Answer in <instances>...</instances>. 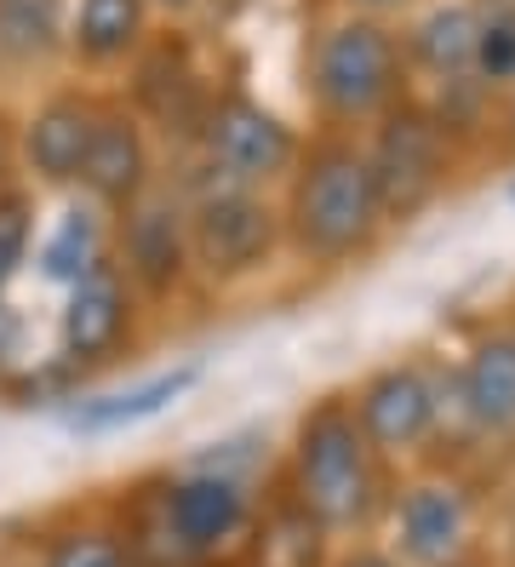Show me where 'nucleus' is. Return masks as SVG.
Segmentation results:
<instances>
[{"label":"nucleus","mask_w":515,"mask_h":567,"mask_svg":"<svg viewBox=\"0 0 515 567\" xmlns=\"http://www.w3.org/2000/svg\"><path fill=\"white\" fill-rule=\"evenodd\" d=\"M264 498V476L229 453L137 482L115 516L137 567H235Z\"/></svg>","instance_id":"obj_1"},{"label":"nucleus","mask_w":515,"mask_h":567,"mask_svg":"<svg viewBox=\"0 0 515 567\" xmlns=\"http://www.w3.org/2000/svg\"><path fill=\"white\" fill-rule=\"evenodd\" d=\"M275 207H281L287 258L309 276L356 270L390 241V218L378 207L367 150L350 132H309L298 166L275 189Z\"/></svg>","instance_id":"obj_2"},{"label":"nucleus","mask_w":515,"mask_h":567,"mask_svg":"<svg viewBox=\"0 0 515 567\" xmlns=\"http://www.w3.org/2000/svg\"><path fill=\"white\" fill-rule=\"evenodd\" d=\"M275 476L332 539H367L372 527H384L395 493V464L367 442L343 390H321L298 408Z\"/></svg>","instance_id":"obj_3"},{"label":"nucleus","mask_w":515,"mask_h":567,"mask_svg":"<svg viewBox=\"0 0 515 567\" xmlns=\"http://www.w3.org/2000/svg\"><path fill=\"white\" fill-rule=\"evenodd\" d=\"M412 92L406 58L395 23H378L361 12L327 7L303 35V104L309 132H350L361 138L367 126L384 121Z\"/></svg>","instance_id":"obj_4"},{"label":"nucleus","mask_w":515,"mask_h":567,"mask_svg":"<svg viewBox=\"0 0 515 567\" xmlns=\"http://www.w3.org/2000/svg\"><path fill=\"white\" fill-rule=\"evenodd\" d=\"M144 321H150V310L137 305V292L126 287L121 264L103 252L97 264H86V270L58 292L52 344L41 350L34 373L18 384L12 402L63 408L69 395H81L97 373H110L115 361H126L144 344Z\"/></svg>","instance_id":"obj_5"},{"label":"nucleus","mask_w":515,"mask_h":567,"mask_svg":"<svg viewBox=\"0 0 515 567\" xmlns=\"http://www.w3.org/2000/svg\"><path fill=\"white\" fill-rule=\"evenodd\" d=\"M178 189H184V218H189L195 292H240L287 258L281 207H275L269 189H235V184H206V178H178Z\"/></svg>","instance_id":"obj_6"},{"label":"nucleus","mask_w":515,"mask_h":567,"mask_svg":"<svg viewBox=\"0 0 515 567\" xmlns=\"http://www.w3.org/2000/svg\"><path fill=\"white\" fill-rule=\"evenodd\" d=\"M309 126H292L281 110H269L247 86H218L206 104L195 144L178 155L184 173L172 178H206V184H235V189H281L287 173L303 155Z\"/></svg>","instance_id":"obj_7"},{"label":"nucleus","mask_w":515,"mask_h":567,"mask_svg":"<svg viewBox=\"0 0 515 567\" xmlns=\"http://www.w3.org/2000/svg\"><path fill=\"white\" fill-rule=\"evenodd\" d=\"M361 150H367V173L378 189V207H384L390 229H406L430 218L446 195H453L459 173H464V144L441 126V115L419 97H401V104L361 132Z\"/></svg>","instance_id":"obj_8"},{"label":"nucleus","mask_w":515,"mask_h":567,"mask_svg":"<svg viewBox=\"0 0 515 567\" xmlns=\"http://www.w3.org/2000/svg\"><path fill=\"white\" fill-rule=\"evenodd\" d=\"M343 395H350L367 442L395 471L401 464H424L435 453V442H446V361H435L424 350L367 367Z\"/></svg>","instance_id":"obj_9"},{"label":"nucleus","mask_w":515,"mask_h":567,"mask_svg":"<svg viewBox=\"0 0 515 567\" xmlns=\"http://www.w3.org/2000/svg\"><path fill=\"white\" fill-rule=\"evenodd\" d=\"M446 442L515 453V310L481 321L446 361Z\"/></svg>","instance_id":"obj_10"},{"label":"nucleus","mask_w":515,"mask_h":567,"mask_svg":"<svg viewBox=\"0 0 515 567\" xmlns=\"http://www.w3.org/2000/svg\"><path fill=\"white\" fill-rule=\"evenodd\" d=\"M110 258L121 264L126 287L150 316L184 305L195 292V264H189V218H184V189L178 178H161L144 202L110 218Z\"/></svg>","instance_id":"obj_11"},{"label":"nucleus","mask_w":515,"mask_h":567,"mask_svg":"<svg viewBox=\"0 0 515 567\" xmlns=\"http://www.w3.org/2000/svg\"><path fill=\"white\" fill-rule=\"evenodd\" d=\"M103 92L110 86L58 75L18 110V178H23V189L41 195V202L47 195H58V202L75 195L92 126H97V110H103Z\"/></svg>","instance_id":"obj_12"},{"label":"nucleus","mask_w":515,"mask_h":567,"mask_svg":"<svg viewBox=\"0 0 515 567\" xmlns=\"http://www.w3.org/2000/svg\"><path fill=\"white\" fill-rule=\"evenodd\" d=\"M384 533L401 567L464 561L475 550V487L441 464H412L406 476H395Z\"/></svg>","instance_id":"obj_13"},{"label":"nucleus","mask_w":515,"mask_h":567,"mask_svg":"<svg viewBox=\"0 0 515 567\" xmlns=\"http://www.w3.org/2000/svg\"><path fill=\"white\" fill-rule=\"evenodd\" d=\"M126 104L150 121V132L161 138V150H189L195 144V126L213 104L218 81H206L200 58H195V41L189 29H161L150 41V52L126 70V81L115 86Z\"/></svg>","instance_id":"obj_14"},{"label":"nucleus","mask_w":515,"mask_h":567,"mask_svg":"<svg viewBox=\"0 0 515 567\" xmlns=\"http://www.w3.org/2000/svg\"><path fill=\"white\" fill-rule=\"evenodd\" d=\"M161 178H166L161 173V138L110 86L103 92V110H97V126H92L86 161H81V178H75V202H86L103 218H115L132 202H144Z\"/></svg>","instance_id":"obj_15"},{"label":"nucleus","mask_w":515,"mask_h":567,"mask_svg":"<svg viewBox=\"0 0 515 567\" xmlns=\"http://www.w3.org/2000/svg\"><path fill=\"white\" fill-rule=\"evenodd\" d=\"M155 35L161 23L150 12V0H69L63 75L92 81V86H121Z\"/></svg>","instance_id":"obj_16"},{"label":"nucleus","mask_w":515,"mask_h":567,"mask_svg":"<svg viewBox=\"0 0 515 567\" xmlns=\"http://www.w3.org/2000/svg\"><path fill=\"white\" fill-rule=\"evenodd\" d=\"M412 97L475 81V0H424L395 23Z\"/></svg>","instance_id":"obj_17"},{"label":"nucleus","mask_w":515,"mask_h":567,"mask_svg":"<svg viewBox=\"0 0 515 567\" xmlns=\"http://www.w3.org/2000/svg\"><path fill=\"white\" fill-rule=\"evenodd\" d=\"M200 384V367L195 361H178V367H161V373H144L121 390H103V395H69L58 408L63 430H75V436H115L126 424H144L155 413H166L172 402H184V395Z\"/></svg>","instance_id":"obj_18"},{"label":"nucleus","mask_w":515,"mask_h":567,"mask_svg":"<svg viewBox=\"0 0 515 567\" xmlns=\"http://www.w3.org/2000/svg\"><path fill=\"white\" fill-rule=\"evenodd\" d=\"M327 561H332V533L281 487V476H275L258 498L253 533H247V545H240L235 567H327Z\"/></svg>","instance_id":"obj_19"},{"label":"nucleus","mask_w":515,"mask_h":567,"mask_svg":"<svg viewBox=\"0 0 515 567\" xmlns=\"http://www.w3.org/2000/svg\"><path fill=\"white\" fill-rule=\"evenodd\" d=\"M63 29L69 0H0V81H58Z\"/></svg>","instance_id":"obj_20"},{"label":"nucleus","mask_w":515,"mask_h":567,"mask_svg":"<svg viewBox=\"0 0 515 567\" xmlns=\"http://www.w3.org/2000/svg\"><path fill=\"white\" fill-rule=\"evenodd\" d=\"M103 252H110V218L92 213L86 202H75L69 195L63 213L52 224H41V241H34V276L52 281L58 292L75 281L86 264H97Z\"/></svg>","instance_id":"obj_21"},{"label":"nucleus","mask_w":515,"mask_h":567,"mask_svg":"<svg viewBox=\"0 0 515 567\" xmlns=\"http://www.w3.org/2000/svg\"><path fill=\"white\" fill-rule=\"evenodd\" d=\"M29 567H137L115 511H81L41 533Z\"/></svg>","instance_id":"obj_22"},{"label":"nucleus","mask_w":515,"mask_h":567,"mask_svg":"<svg viewBox=\"0 0 515 567\" xmlns=\"http://www.w3.org/2000/svg\"><path fill=\"white\" fill-rule=\"evenodd\" d=\"M41 224H47L41 195L23 189V184L0 189V298H7V292L23 281V270L34 264V241H41Z\"/></svg>","instance_id":"obj_23"},{"label":"nucleus","mask_w":515,"mask_h":567,"mask_svg":"<svg viewBox=\"0 0 515 567\" xmlns=\"http://www.w3.org/2000/svg\"><path fill=\"white\" fill-rule=\"evenodd\" d=\"M475 81L498 97L515 86V0H475Z\"/></svg>","instance_id":"obj_24"},{"label":"nucleus","mask_w":515,"mask_h":567,"mask_svg":"<svg viewBox=\"0 0 515 567\" xmlns=\"http://www.w3.org/2000/svg\"><path fill=\"white\" fill-rule=\"evenodd\" d=\"M34 361H41V350L29 344V321L18 310V298L7 292L0 298V395H18V384L34 373Z\"/></svg>","instance_id":"obj_25"},{"label":"nucleus","mask_w":515,"mask_h":567,"mask_svg":"<svg viewBox=\"0 0 515 567\" xmlns=\"http://www.w3.org/2000/svg\"><path fill=\"white\" fill-rule=\"evenodd\" d=\"M327 567H401V556L390 545H378V539H350L343 550H332Z\"/></svg>","instance_id":"obj_26"},{"label":"nucleus","mask_w":515,"mask_h":567,"mask_svg":"<svg viewBox=\"0 0 515 567\" xmlns=\"http://www.w3.org/2000/svg\"><path fill=\"white\" fill-rule=\"evenodd\" d=\"M12 184H23L18 178V110L0 97V189H12Z\"/></svg>","instance_id":"obj_27"},{"label":"nucleus","mask_w":515,"mask_h":567,"mask_svg":"<svg viewBox=\"0 0 515 567\" xmlns=\"http://www.w3.org/2000/svg\"><path fill=\"white\" fill-rule=\"evenodd\" d=\"M343 12H361V18H378V23H401L406 12H419L424 0H332Z\"/></svg>","instance_id":"obj_28"},{"label":"nucleus","mask_w":515,"mask_h":567,"mask_svg":"<svg viewBox=\"0 0 515 567\" xmlns=\"http://www.w3.org/2000/svg\"><path fill=\"white\" fill-rule=\"evenodd\" d=\"M213 0H150V12H155V23H166V29H189Z\"/></svg>","instance_id":"obj_29"},{"label":"nucleus","mask_w":515,"mask_h":567,"mask_svg":"<svg viewBox=\"0 0 515 567\" xmlns=\"http://www.w3.org/2000/svg\"><path fill=\"white\" fill-rule=\"evenodd\" d=\"M498 138H504V150L515 155V86L504 92V110H498Z\"/></svg>","instance_id":"obj_30"},{"label":"nucleus","mask_w":515,"mask_h":567,"mask_svg":"<svg viewBox=\"0 0 515 567\" xmlns=\"http://www.w3.org/2000/svg\"><path fill=\"white\" fill-rule=\"evenodd\" d=\"M446 567H487V561H481V556H475V550H470V556H464V561H446Z\"/></svg>","instance_id":"obj_31"}]
</instances>
